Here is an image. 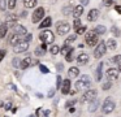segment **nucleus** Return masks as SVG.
<instances>
[{"label":"nucleus","mask_w":121,"mask_h":117,"mask_svg":"<svg viewBox=\"0 0 121 117\" xmlns=\"http://www.w3.org/2000/svg\"><path fill=\"white\" fill-rule=\"evenodd\" d=\"M90 85H91V79H90V77L87 74H83L81 77V79L77 81L76 83V90L78 91H86L90 88Z\"/></svg>","instance_id":"f257e3e1"},{"label":"nucleus","mask_w":121,"mask_h":117,"mask_svg":"<svg viewBox=\"0 0 121 117\" xmlns=\"http://www.w3.org/2000/svg\"><path fill=\"white\" fill-rule=\"evenodd\" d=\"M98 42H99V39H98V34L95 33V30L87 31V33H86V44H87V46L94 47Z\"/></svg>","instance_id":"f03ea898"},{"label":"nucleus","mask_w":121,"mask_h":117,"mask_svg":"<svg viewBox=\"0 0 121 117\" xmlns=\"http://www.w3.org/2000/svg\"><path fill=\"white\" fill-rule=\"evenodd\" d=\"M115 108H116L115 101L109 98V99H105L104 104H103V107H102V111H103V113L108 114V113H112V112L115 111Z\"/></svg>","instance_id":"7ed1b4c3"},{"label":"nucleus","mask_w":121,"mask_h":117,"mask_svg":"<svg viewBox=\"0 0 121 117\" xmlns=\"http://www.w3.org/2000/svg\"><path fill=\"white\" fill-rule=\"evenodd\" d=\"M39 38H40V40H42L43 43L50 44V43H52V42H53V39H55V35H53L52 31H50V30H44V31H42V33H40Z\"/></svg>","instance_id":"20e7f679"},{"label":"nucleus","mask_w":121,"mask_h":117,"mask_svg":"<svg viewBox=\"0 0 121 117\" xmlns=\"http://www.w3.org/2000/svg\"><path fill=\"white\" fill-rule=\"evenodd\" d=\"M69 30H70V25L68 22H59L56 25V31L59 35H65L69 33Z\"/></svg>","instance_id":"39448f33"},{"label":"nucleus","mask_w":121,"mask_h":117,"mask_svg":"<svg viewBox=\"0 0 121 117\" xmlns=\"http://www.w3.org/2000/svg\"><path fill=\"white\" fill-rule=\"evenodd\" d=\"M105 51H107V44H105L104 42H100V43L98 44L96 49L94 51L95 59H100V57H103V55L105 53Z\"/></svg>","instance_id":"423d86ee"},{"label":"nucleus","mask_w":121,"mask_h":117,"mask_svg":"<svg viewBox=\"0 0 121 117\" xmlns=\"http://www.w3.org/2000/svg\"><path fill=\"white\" fill-rule=\"evenodd\" d=\"M29 43H30V42H27V40H25V39H24V40H21L18 44L14 46L13 51L16 52V53H22V52H25V51L29 49Z\"/></svg>","instance_id":"0eeeda50"},{"label":"nucleus","mask_w":121,"mask_h":117,"mask_svg":"<svg viewBox=\"0 0 121 117\" xmlns=\"http://www.w3.org/2000/svg\"><path fill=\"white\" fill-rule=\"evenodd\" d=\"M98 92L96 90H86L82 95V101H91L94 99H96Z\"/></svg>","instance_id":"6e6552de"},{"label":"nucleus","mask_w":121,"mask_h":117,"mask_svg":"<svg viewBox=\"0 0 121 117\" xmlns=\"http://www.w3.org/2000/svg\"><path fill=\"white\" fill-rule=\"evenodd\" d=\"M43 17H44V9H43V8H37V9L34 10V13H33L31 21L34 23H37V22H39L40 20H43Z\"/></svg>","instance_id":"1a4fd4ad"},{"label":"nucleus","mask_w":121,"mask_h":117,"mask_svg":"<svg viewBox=\"0 0 121 117\" xmlns=\"http://www.w3.org/2000/svg\"><path fill=\"white\" fill-rule=\"evenodd\" d=\"M89 62V55L87 53H79L77 56V64L78 65H85Z\"/></svg>","instance_id":"9d476101"},{"label":"nucleus","mask_w":121,"mask_h":117,"mask_svg":"<svg viewBox=\"0 0 121 117\" xmlns=\"http://www.w3.org/2000/svg\"><path fill=\"white\" fill-rule=\"evenodd\" d=\"M107 77L109 78L111 81H117L118 78V72L116 69H113V68H111V69L107 70Z\"/></svg>","instance_id":"9b49d317"},{"label":"nucleus","mask_w":121,"mask_h":117,"mask_svg":"<svg viewBox=\"0 0 121 117\" xmlns=\"http://www.w3.org/2000/svg\"><path fill=\"white\" fill-rule=\"evenodd\" d=\"M61 92H63L64 95H66V94L70 92V81L69 79L63 81V85H61Z\"/></svg>","instance_id":"f8f14e48"},{"label":"nucleus","mask_w":121,"mask_h":117,"mask_svg":"<svg viewBox=\"0 0 121 117\" xmlns=\"http://www.w3.org/2000/svg\"><path fill=\"white\" fill-rule=\"evenodd\" d=\"M14 31H16V34H18V35H26L27 34L26 27L22 26V25H14Z\"/></svg>","instance_id":"ddd939ff"},{"label":"nucleus","mask_w":121,"mask_h":117,"mask_svg":"<svg viewBox=\"0 0 121 117\" xmlns=\"http://www.w3.org/2000/svg\"><path fill=\"white\" fill-rule=\"evenodd\" d=\"M73 17L74 18H79V16L82 14V13H83V7H82V5H77V7H74L73 8Z\"/></svg>","instance_id":"4468645a"},{"label":"nucleus","mask_w":121,"mask_h":117,"mask_svg":"<svg viewBox=\"0 0 121 117\" xmlns=\"http://www.w3.org/2000/svg\"><path fill=\"white\" fill-rule=\"evenodd\" d=\"M98 16H99V10L98 9H91L89 12V14H87V20L92 22V21H95L98 18Z\"/></svg>","instance_id":"2eb2a0df"},{"label":"nucleus","mask_w":121,"mask_h":117,"mask_svg":"<svg viewBox=\"0 0 121 117\" xmlns=\"http://www.w3.org/2000/svg\"><path fill=\"white\" fill-rule=\"evenodd\" d=\"M20 36H18V34H12L11 36H9V44H11V46H16V44H18L20 43Z\"/></svg>","instance_id":"dca6fc26"},{"label":"nucleus","mask_w":121,"mask_h":117,"mask_svg":"<svg viewBox=\"0 0 121 117\" xmlns=\"http://www.w3.org/2000/svg\"><path fill=\"white\" fill-rule=\"evenodd\" d=\"M52 25V20H51V17H47L44 18V20L40 22L39 25V29H46V27H50V26Z\"/></svg>","instance_id":"f3484780"},{"label":"nucleus","mask_w":121,"mask_h":117,"mask_svg":"<svg viewBox=\"0 0 121 117\" xmlns=\"http://www.w3.org/2000/svg\"><path fill=\"white\" fill-rule=\"evenodd\" d=\"M78 74H79V69H78V68H76V66H72L70 69L68 70V75L70 78H76Z\"/></svg>","instance_id":"a211bd4d"},{"label":"nucleus","mask_w":121,"mask_h":117,"mask_svg":"<svg viewBox=\"0 0 121 117\" xmlns=\"http://www.w3.org/2000/svg\"><path fill=\"white\" fill-rule=\"evenodd\" d=\"M105 44H107V49H111V51L116 49V47H117V43H116L115 39H108Z\"/></svg>","instance_id":"6ab92c4d"},{"label":"nucleus","mask_w":121,"mask_h":117,"mask_svg":"<svg viewBox=\"0 0 121 117\" xmlns=\"http://www.w3.org/2000/svg\"><path fill=\"white\" fill-rule=\"evenodd\" d=\"M95 75H96V81H100L102 79V75H103V62H100L98 65V69L95 72Z\"/></svg>","instance_id":"aec40b11"},{"label":"nucleus","mask_w":121,"mask_h":117,"mask_svg":"<svg viewBox=\"0 0 121 117\" xmlns=\"http://www.w3.org/2000/svg\"><path fill=\"white\" fill-rule=\"evenodd\" d=\"M98 107H99V101L98 100H91L90 101V105H89V112H95L98 109Z\"/></svg>","instance_id":"412c9836"},{"label":"nucleus","mask_w":121,"mask_h":117,"mask_svg":"<svg viewBox=\"0 0 121 117\" xmlns=\"http://www.w3.org/2000/svg\"><path fill=\"white\" fill-rule=\"evenodd\" d=\"M31 64H33L31 59H30V57H25V59L21 61V65H20V66H21L22 69H26V68H27V66H30Z\"/></svg>","instance_id":"4be33fe9"},{"label":"nucleus","mask_w":121,"mask_h":117,"mask_svg":"<svg viewBox=\"0 0 121 117\" xmlns=\"http://www.w3.org/2000/svg\"><path fill=\"white\" fill-rule=\"evenodd\" d=\"M24 5L25 8H34L37 5V0H24Z\"/></svg>","instance_id":"5701e85b"},{"label":"nucleus","mask_w":121,"mask_h":117,"mask_svg":"<svg viewBox=\"0 0 121 117\" xmlns=\"http://www.w3.org/2000/svg\"><path fill=\"white\" fill-rule=\"evenodd\" d=\"M112 61L113 62H116V64H117V66H118V72H121V55H117V56H115L112 59Z\"/></svg>","instance_id":"b1692460"},{"label":"nucleus","mask_w":121,"mask_h":117,"mask_svg":"<svg viewBox=\"0 0 121 117\" xmlns=\"http://www.w3.org/2000/svg\"><path fill=\"white\" fill-rule=\"evenodd\" d=\"M95 30V33L98 34V35H99V34H104L105 33V26H103V25H98L94 29Z\"/></svg>","instance_id":"393cba45"},{"label":"nucleus","mask_w":121,"mask_h":117,"mask_svg":"<svg viewBox=\"0 0 121 117\" xmlns=\"http://www.w3.org/2000/svg\"><path fill=\"white\" fill-rule=\"evenodd\" d=\"M72 49H73V48H72L70 46H68V44H64V47H63V48H61V51H60V52H61V53L64 55V56H65V55L68 53V52H70Z\"/></svg>","instance_id":"a878e982"},{"label":"nucleus","mask_w":121,"mask_h":117,"mask_svg":"<svg viewBox=\"0 0 121 117\" xmlns=\"http://www.w3.org/2000/svg\"><path fill=\"white\" fill-rule=\"evenodd\" d=\"M7 30H8L7 25H1V26H0V38H3V36H5Z\"/></svg>","instance_id":"bb28decb"},{"label":"nucleus","mask_w":121,"mask_h":117,"mask_svg":"<svg viewBox=\"0 0 121 117\" xmlns=\"http://www.w3.org/2000/svg\"><path fill=\"white\" fill-rule=\"evenodd\" d=\"M50 51H51V53H52V55H57L59 52L61 51V49H60V47H59V46H56V44H55V46H52V47H51V49H50Z\"/></svg>","instance_id":"cd10ccee"},{"label":"nucleus","mask_w":121,"mask_h":117,"mask_svg":"<svg viewBox=\"0 0 121 117\" xmlns=\"http://www.w3.org/2000/svg\"><path fill=\"white\" fill-rule=\"evenodd\" d=\"M46 53V49L43 48V47H38L37 49H35V55L37 56H42V55H44Z\"/></svg>","instance_id":"c85d7f7f"},{"label":"nucleus","mask_w":121,"mask_h":117,"mask_svg":"<svg viewBox=\"0 0 121 117\" xmlns=\"http://www.w3.org/2000/svg\"><path fill=\"white\" fill-rule=\"evenodd\" d=\"M73 53H74V49H72L70 52H68V53L65 55V59H66V61H68V62L73 61Z\"/></svg>","instance_id":"c756f323"},{"label":"nucleus","mask_w":121,"mask_h":117,"mask_svg":"<svg viewBox=\"0 0 121 117\" xmlns=\"http://www.w3.org/2000/svg\"><path fill=\"white\" fill-rule=\"evenodd\" d=\"M76 39H77L76 34H74V35H70V36H69V38L65 40V43H64V44H68V46H69V44H70V43H73V42L76 40Z\"/></svg>","instance_id":"7c9ffc66"},{"label":"nucleus","mask_w":121,"mask_h":117,"mask_svg":"<svg viewBox=\"0 0 121 117\" xmlns=\"http://www.w3.org/2000/svg\"><path fill=\"white\" fill-rule=\"evenodd\" d=\"M73 26H74V30H77V29H79L81 27V21H79V18H76L74 20V23H73Z\"/></svg>","instance_id":"2f4dec72"},{"label":"nucleus","mask_w":121,"mask_h":117,"mask_svg":"<svg viewBox=\"0 0 121 117\" xmlns=\"http://www.w3.org/2000/svg\"><path fill=\"white\" fill-rule=\"evenodd\" d=\"M16 3H17V0H8V8L9 9L16 8Z\"/></svg>","instance_id":"473e14b6"},{"label":"nucleus","mask_w":121,"mask_h":117,"mask_svg":"<svg viewBox=\"0 0 121 117\" xmlns=\"http://www.w3.org/2000/svg\"><path fill=\"white\" fill-rule=\"evenodd\" d=\"M86 26H81V27H79V29H77V30H76V33L77 34H79V35H81V34H85V33H86Z\"/></svg>","instance_id":"72a5a7b5"},{"label":"nucleus","mask_w":121,"mask_h":117,"mask_svg":"<svg viewBox=\"0 0 121 117\" xmlns=\"http://www.w3.org/2000/svg\"><path fill=\"white\" fill-rule=\"evenodd\" d=\"M56 79H57V81H56V86H57V88H59L61 85H63V78H61L60 75H57V78H56Z\"/></svg>","instance_id":"f704fd0d"},{"label":"nucleus","mask_w":121,"mask_h":117,"mask_svg":"<svg viewBox=\"0 0 121 117\" xmlns=\"http://www.w3.org/2000/svg\"><path fill=\"white\" fill-rule=\"evenodd\" d=\"M111 31H112V33L115 34V35H120V30H118V29L116 27V26H112V27H111Z\"/></svg>","instance_id":"c9c22d12"},{"label":"nucleus","mask_w":121,"mask_h":117,"mask_svg":"<svg viewBox=\"0 0 121 117\" xmlns=\"http://www.w3.org/2000/svg\"><path fill=\"white\" fill-rule=\"evenodd\" d=\"M112 4H113V0H103V5H105V7H109Z\"/></svg>","instance_id":"e433bc0d"},{"label":"nucleus","mask_w":121,"mask_h":117,"mask_svg":"<svg viewBox=\"0 0 121 117\" xmlns=\"http://www.w3.org/2000/svg\"><path fill=\"white\" fill-rule=\"evenodd\" d=\"M39 69H40V72L42 73H48L50 70L47 69V66H44V65H39Z\"/></svg>","instance_id":"4c0bfd02"},{"label":"nucleus","mask_w":121,"mask_h":117,"mask_svg":"<svg viewBox=\"0 0 121 117\" xmlns=\"http://www.w3.org/2000/svg\"><path fill=\"white\" fill-rule=\"evenodd\" d=\"M5 9V0H0V10Z\"/></svg>","instance_id":"58836bf2"},{"label":"nucleus","mask_w":121,"mask_h":117,"mask_svg":"<svg viewBox=\"0 0 121 117\" xmlns=\"http://www.w3.org/2000/svg\"><path fill=\"white\" fill-rule=\"evenodd\" d=\"M5 53H7V51H5V49H0V61H1V60L4 59Z\"/></svg>","instance_id":"ea45409f"},{"label":"nucleus","mask_w":121,"mask_h":117,"mask_svg":"<svg viewBox=\"0 0 121 117\" xmlns=\"http://www.w3.org/2000/svg\"><path fill=\"white\" fill-rule=\"evenodd\" d=\"M69 12H70V7H65V8L63 9V13H64V14H68Z\"/></svg>","instance_id":"a19ab883"},{"label":"nucleus","mask_w":121,"mask_h":117,"mask_svg":"<svg viewBox=\"0 0 121 117\" xmlns=\"http://www.w3.org/2000/svg\"><path fill=\"white\" fill-rule=\"evenodd\" d=\"M13 65L14 66H20V65H21V62L18 61V59H13Z\"/></svg>","instance_id":"79ce46f5"},{"label":"nucleus","mask_w":121,"mask_h":117,"mask_svg":"<svg viewBox=\"0 0 121 117\" xmlns=\"http://www.w3.org/2000/svg\"><path fill=\"white\" fill-rule=\"evenodd\" d=\"M109 87H111V83H104L103 85V90H108Z\"/></svg>","instance_id":"37998d69"},{"label":"nucleus","mask_w":121,"mask_h":117,"mask_svg":"<svg viewBox=\"0 0 121 117\" xmlns=\"http://www.w3.org/2000/svg\"><path fill=\"white\" fill-rule=\"evenodd\" d=\"M31 38H33V35H31V34H26V38H25V40L30 42V40H31Z\"/></svg>","instance_id":"c03bdc74"},{"label":"nucleus","mask_w":121,"mask_h":117,"mask_svg":"<svg viewBox=\"0 0 121 117\" xmlns=\"http://www.w3.org/2000/svg\"><path fill=\"white\" fill-rule=\"evenodd\" d=\"M115 9H116V12H117V13H120V14H121V5H116Z\"/></svg>","instance_id":"a18cd8bd"},{"label":"nucleus","mask_w":121,"mask_h":117,"mask_svg":"<svg viewBox=\"0 0 121 117\" xmlns=\"http://www.w3.org/2000/svg\"><path fill=\"white\" fill-rule=\"evenodd\" d=\"M74 104V101L73 100H69V103H66V107H72Z\"/></svg>","instance_id":"49530a36"},{"label":"nucleus","mask_w":121,"mask_h":117,"mask_svg":"<svg viewBox=\"0 0 121 117\" xmlns=\"http://www.w3.org/2000/svg\"><path fill=\"white\" fill-rule=\"evenodd\" d=\"M81 3H82V5H87L89 4V0H81Z\"/></svg>","instance_id":"de8ad7c7"},{"label":"nucleus","mask_w":121,"mask_h":117,"mask_svg":"<svg viewBox=\"0 0 121 117\" xmlns=\"http://www.w3.org/2000/svg\"><path fill=\"white\" fill-rule=\"evenodd\" d=\"M11 107H12V104H11V103H7V104H5V108H7V109H9Z\"/></svg>","instance_id":"09e8293b"},{"label":"nucleus","mask_w":121,"mask_h":117,"mask_svg":"<svg viewBox=\"0 0 121 117\" xmlns=\"http://www.w3.org/2000/svg\"><path fill=\"white\" fill-rule=\"evenodd\" d=\"M53 91H55L53 88H52V90H50V92H48V96H52V95H53Z\"/></svg>","instance_id":"8fccbe9b"},{"label":"nucleus","mask_w":121,"mask_h":117,"mask_svg":"<svg viewBox=\"0 0 121 117\" xmlns=\"http://www.w3.org/2000/svg\"><path fill=\"white\" fill-rule=\"evenodd\" d=\"M29 117H35V116H33V114H31V116H29Z\"/></svg>","instance_id":"3c124183"},{"label":"nucleus","mask_w":121,"mask_h":117,"mask_svg":"<svg viewBox=\"0 0 121 117\" xmlns=\"http://www.w3.org/2000/svg\"><path fill=\"white\" fill-rule=\"evenodd\" d=\"M0 26H1V22H0Z\"/></svg>","instance_id":"603ef678"}]
</instances>
